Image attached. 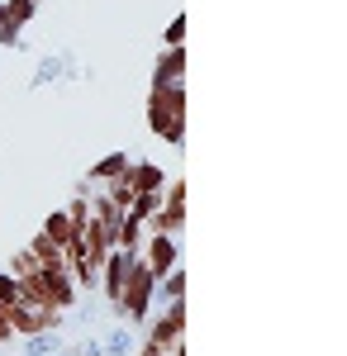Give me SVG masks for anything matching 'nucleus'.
<instances>
[{"mask_svg":"<svg viewBox=\"0 0 347 356\" xmlns=\"http://www.w3.org/2000/svg\"><path fill=\"white\" fill-rule=\"evenodd\" d=\"M129 166H134L129 152H109V157H100V162L91 166V176H86V181H91V186H105V181H114V176H124Z\"/></svg>","mask_w":347,"mask_h":356,"instance_id":"12","label":"nucleus"},{"mask_svg":"<svg viewBox=\"0 0 347 356\" xmlns=\"http://www.w3.org/2000/svg\"><path fill=\"white\" fill-rule=\"evenodd\" d=\"M62 314L57 309H43V304L33 300H20L15 309H10V328H15V337H38V332H62Z\"/></svg>","mask_w":347,"mask_h":356,"instance_id":"5","label":"nucleus"},{"mask_svg":"<svg viewBox=\"0 0 347 356\" xmlns=\"http://www.w3.org/2000/svg\"><path fill=\"white\" fill-rule=\"evenodd\" d=\"M0 5H5V15H10L20 29H29V24H33V15H38V5H29V0H0Z\"/></svg>","mask_w":347,"mask_h":356,"instance_id":"18","label":"nucleus"},{"mask_svg":"<svg viewBox=\"0 0 347 356\" xmlns=\"http://www.w3.org/2000/svg\"><path fill=\"white\" fill-rule=\"evenodd\" d=\"M148 233H162V238H176L181 243V233H186V204H162L153 219L143 223Z\"/></svg>","mask_w":347,"mask_h":356,"instance_id":"10","label":"nucleus"},{"mask_svg":"<svg viewBox=\"0 0 347 356\" xmlns=\"http://www.w3.org/2000/svg\"><path fill=\"white\" fill-rule=\"evenodd\" d=\"M38 233H43L48 243H57L62 252H67V247L77 243V228H72V219H67V209H53V214L43 219V228H38Z\"/></svg>","mask_w":347,"mask_h":356,"instance_id":"11","label":"nucleus"},{"mask_svg":"<svg viewBox=\"0 0 347 356\" xmlns=\"http://www.w3.org/2000/svg\"><path fill=\"white\" fill-rule=\"evenodd\" d=\"M148 129L167 138L171 147L186 143V86H167L148 95Z\"/></svg>","mask_w":347,"mask_h":356,"instance_id":"1","label":"nucleus"},{"mask_svg":"<svg viewBox=\"0 0 347 356\" xmlns=\"http://www.w3.org/2000/svg\"><path fill=\"white\" fill-rule=\"evenodd\" d=\"M138 261L153 271V280H162L167 271L181 266V243H176V238H162V233H148L143 247H138Z\"/></svg>","mask_w":347,"mask_h":356,"instance_id":"7","label":"nucleus"},{"mask_svg":"<svg viewBox=\"0 0 347 356\" xmlns=\"http://www.w3.org/2000/svg\"><path fill=\"white\" fill-rule=\"evenodd\" d=\"M134 356H167V352H157V347H153V342H143V347H138Z\"/></svg>","mask_w":347,"mask_h":356,"instance_id":"26","label":"nucleus"},{"mask_svg":"<svg viewBox=\"0 0 347 356\" xmlns=\"http://www.w3.org/2000/svg\"><path fill=\"white\" fill-rule=\"evenodd\" d=\"M0 300L10 304V309H15V304L24 300V285H20V280H15L10 271H0Z\"/></svg>","mask_w":347,"mask_h":356,"instance_id":"22","label":"nucleus"},{"mask_svg":"<svg viewBox=\"0 0 347 356\" xmlns=\"http://www.w3.org/2000/svg\"><path fill=\"white\" fill-rule=\"evenodd\" d=\"M24 356H57L62 352V332H38V337H20Z\"/></svg>","mask_w":347,"mask_h":356,"instance_id":"14","label":"nucleus"},{"mask_svg":"<svg viewBox=\"0 0 347 356\" xmlns=\"http://www.w3.org/2000/svg\"><path fill=\"white\" fill-rule=\"evenodd\" d=\"M33 5H43V0H33Z\"/></svg>","mask_w":347,"mask_h":356,"instance_id":"28","label":"nucleus"},{"mask_svg":"<svg viewBox=\"0 0 347 356\" xmlns=\"http://www.w3.org/2000/svg\"><path fill=\"white\" fill-rule=\"evenodd\" d=\"M20 285H24V300L43 304V309H57V314H72L77 309V295H81L67 271H33Z\"/></svg>","mask_w":347,"mask_h":356,"instance_id":"2","label":"nucleus"},{"mask_svg":"<svg viewBox=\"0 0 347 356\" xmlns=\"http://www.w3.org/2000/svg\"><path fill=\"white\" fill-rule=\"evenodd\" d=\"M162 38H167V48H181V43H186V15H176V19L167 24V33H162Z\"/></svg>","mask_w":347,"mask_h":356,"instance_id":"23","label":"nucleus"},{"mask_svg":"<svg viewBox=\"0 0 347 356\" xmlns=\"http://www.w3.org/2000/svg\"><path fill=\"white\" fill-rule=\"evenodd\" d=\"M167 181H171V176H167L157 162H134L129 166V186H134V195H162Z\"/></svg>","mask_w":347,"mask_h":356,"instance_id":"9","label":"nucleus"},{"mask_svg":"<svg viewBox=\"0 0 347 356\" xmlns=\"http://www.w3.org/2000/svg\"><path fill=\"white\" fill-rule=\"evenodd\" d=\"M20 38H24V29L15 24V19H10V15H5V5H0V48H15V43H20Z\"/></svg>","mask_w":347,"mask_h":356,"instance_id":"21","label":"nucleus"},{"mask_svg":"<svg viewBox=\"0 0 347 356\" xmlns=\"http://www.w3.org/2000/svg\"><path fill=\"white\" fill-rule=\"evenodd\" d=\"M143 238H148V228H143L134 214H124V219H119V228H114V247H119V252H138V247H143Z\"/></svg>","mask_w":347,"mask_h":356,"instance_id":"13","label":"nucleus"},{"mask_svg":"<svg viewBox=\"0 0 347 356\" xmlns=\"http://www.w3.org/2000/svg\"><path fill=\"white\" fill-rule=\"evenodd\" d=\"M167 86H186V48H167L153 62V90H167Z\"/></svg>","mask_w":347,"mask_h":356,"instance_id":"8","label":"nucleus"},{"mask_svg":"<svg viewBox=\"0 0 347 356\" xmlns=\"http://www.w3.org/2000/svg\"><path fill=\"white\" fill-rule=\"evenodd\" d=\"M167 204H186V181H181V176L167 181Z\"/></svg>","mask_w":347,"mask_h":356,"instance_id":"24","label":"nucleus"},{"mask_svg":"<svg viewBox=\"0 0 347 356\" xmlns=\"http://www.w3.org/2000/svg\"><path fill=\"white\" fill-rule=\"evenodd\" d=\"M57 356H67V347H62V352H57Z\"/></svg>","mask_w":347,"mask_h":356,"instance_id":"27","label":"nucleus"},{"mask_svg":"<svg viewBox=\"0 0 347 356\" xmlns=\"http://www.w3.org/2000/svg\"><path fill=\"white\" fill-rule=\"evenodd\" d=\"M157 352L167 356H186V300H171L162 309V318H148V337Z\"/></svg>","mask_w":347,"mask_h":356,"instance_id":"4","label":"nucleus"},{"mask_svg":"<svg viewBox=\"0 0 347 356\" xmlns=\"http://www.w3.org/2000/svg\"><path fill=\"white\" fill-rule=\"evenodd\" d=\"M33 271H38V261H33V252H29V247H20V252L10 257V275H15V280H29Z\"/></svg>","mask_w":347,"mask_h":356,"instance_id":"20","label":"nucleus"},{"mask_svg":"<svg viewBox=\"0 0 347 356\" xmlns=\"http://www.w3.org/2000/svg\"><path fill=\"white\" fill-rule=\"evenodd\" d=\"M100 191H105L109 200H114V204H119V209L129 214V204H134V186H129V171H124V176H114V181H105Z\"/></svg>","mask_w":347,"mask_h":356,"instance_id":"16","label":"nucleus"},{"mask_svg":"<svg viewBox=\"0 0 347 356\" xmlns=\"http://www.w3.org/2000/svg\"><path fill=\"white\" fill-rule=\"evenodd\" d=\"M62 72H67V57H62V53L43 57V62H38V72H33V90H38V86H48V81H57Z\"/></svg>","mask_w":347,"mask_h":356,"instance_id":"17","label":"nucleus"},{"mask_svg":"<svg viewBox=\"0 0 347 356\" xmlns=\"http://www.w3.org/2000/svg\"><path fill=\"white\" fill-rule=\"evenodd\" d=\"M157 295L167 304H171V300H186V271H181V266H176V271H167L157 280Z\"/></svg>","mask_w":347,"mask_h":356,"instance_id":"15","label":"nucleus"},{"mask_svg":"<svg viewBox=\"0 0 347 356\" xmlns=\"http://www.w3.org/2000/svg\"><path fill=\"white\" fill-rule=\"evenodd\" d=\"M157 209H162V195H134V204H129V214H134L138 223H148Z\"/></svg>","mask_w":347,"mask_h":356,"instance_id":"19","label":"nucleus"},{"mask_svg":"<svg viewBox=\"0 0 347 356\" xmlns=\"http://www.w3.org/2000/svg\"><path fill=\"white\" fill-rule=\"evenodd\" d=\"M5 342H15V328H10V304L0 300V347Z\"/></svg>","mask_w":347,"mask_h":356,"instance_id":"25","label":"nucleus"},{"mask_svg":"<svg viewBox=\"0 0 347 356\" xmlns=\"http://www.w3.org/2000/svg\"><path fill=\"white\" fill-rule=\"evenodd\" d=\"M153 300H157V280H153V271L134 257L129 280H124V300H119V323H148Z\"/></svg>","mask_w":347,"mask_h":356,"instance_id":"3","label":"nucleus"},{"mask_svg":"<svg viewBox=\"0 0 347 356\" xmlns=\"http://www.w3.org/2000/svg\"><path fill=\"white\" fill-rule=\"evenodd\" d=\"M138 252H119V247H109L105 266H100V295H105L109 314L119 318V300H124V280H129V266H134Z\"/></svg>","mask_w":347,"mask_h":356,"instance_id":"6","label":"nucleus"}]
</instances>
